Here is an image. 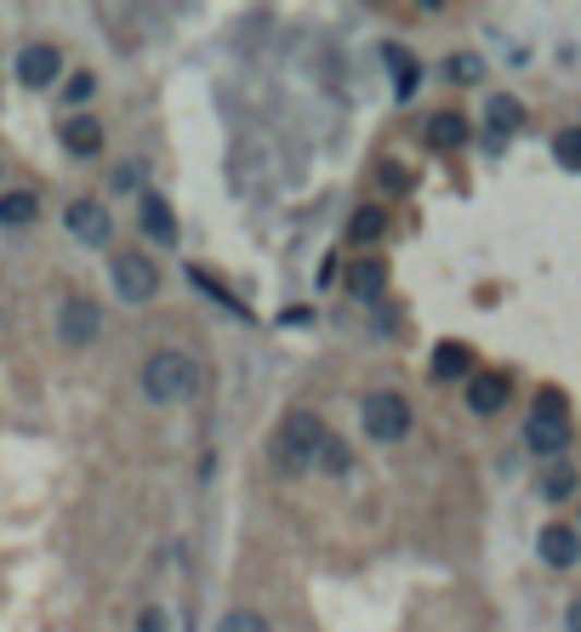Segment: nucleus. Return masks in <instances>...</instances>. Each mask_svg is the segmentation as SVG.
<instances>
[{
	"label": "nucleus",
	"mask_w": 581,
	"mask_h": 632,
	"mask_svg": "<svg viewBox=\"0 0 581 632\" xmlns=\"http://www.w3.org/2000/svg\"><path fill=\"white\" fill-rule=\"evenodd\" d=\"M325 445H331V434H325V422L314 411H286L280 439H274V462H280L286 473H302V467H314L325 457Z\"/></svg>",
	"instance_id": "f257e3e1"
},
{
	"label": "nucleus",
	"mask_w": 581,
	"mask_h": 632,
	"mask_svg": "<svg viewBox=\"0 0 581 632\" xmlns=\"http://www.w3.org/2000/svg\"><path fill=\"white\" fill-rule=\"evenodd\" d=\"M199 388V365H194V353L183 348H160V353H148V365H143V393L155 399V404H177V399H189Z\"/></svg>",
	"instance_id": "f03ea898"
},
{
	"label": "nucleus",
	"mask_w": 581,
	"mask_h": 632,
	"mask_svg": "<svg viewBox=\"0 0 581 632\" xmlns=\"http://www.w3.org/2000/svg\"><path fill=\"white\" fill-rule=\"evenodd\" d=\"M524 445L536 450V457H553V462L565 457V445H570V411H565V393L559 388H542L536 393V411H530V422H524Z\"/></svg>",
	"instance_id": "7ed1b4c3"
},
{
	"label": "nucleus",
	"mask_w": 581,
	"mask_h": 632,
	"mask_svg": "<svg viewBox=\"0 0 581 632\" xmlns=\"http://www.w3.org/2000/svg\"><path fill=\"white\" fill-rule=\"evenodd\" d=\"M365 434L376 445H399L411 434V404L399 399V393H371L365 399Z\"/></svg>",
	"instance_id": "20e7f679"
},
{
	"label": "nucleus",
	"mask_w": 581,
	"mask_h": 632,
	"mask_svg": "<svg viewBox=\"0 0 581 632\" xmlns=\"http://www.w3.org/2000/svg\"><path fill=\"white\" fill-rule=\"evenodd\" d=\"M104 337V308H97L92 296H69L58 308V342L63 348H92Z\"/></svg>",
	"instance_id": "39448f33"
},
{
	"label": "nucleus",
	"mask_w": 581,
	"mask_h": 632,
	"mask_svg": "<svg viewBox=\"0 0 581 632\" xmlns=\"http://www.w3.org/2000/svg\"><path fill=\"white\" fill-rule=\"evenodd\" d=\"M114 291L125 296V302H148L160 291V268L143 257V251H114Z\"/></svg>",
	"instance_id": "423d86ee"
},
{
	"label": "nucleus",
	"mask_w": 581,
	"mask_h": 632,
	"mask_svg": "<svg viewBox=\"0 0 581 632\" xmlns=\"http://www.w3.org/2000/svg\"><path fill=\"white\" fill-rule=\"evenodd\" d=\"M58 74H63V58H58V46H52V40H29V46L17 52V81H23V86L46 92V86L58 81Z\"/></svg>",
	"instance_id": "0eeeda50"
},
{
	"label": "nucleus",
	"mask_w": 581,
	"mask_h": 632,
	"mask_svg": "<svg viewBox=\"0 0 581 632\" xmlns=\"http://www.w3.org/2000/svg\"><path fill=\"white\" fill-rule=\"evenodd\" d=\"M63 222H69V234L81 245H109V234H114V222H109V211L97 206V199H74Z\"/></svg>",
	"instance_id": "6e6552de"
},
{
	"label": "nucleus",
	"mask_w": 581,
	"mask_h": 632,
	"mask_svg": "<svg viewBox=\"0 0 581 632\" xmlns=\"http://www.w3.org/2000/svg\"><path fill=\"white\" fill-rule=\"evenodd\" d=\"M137 229L155 240V245H177V217L166 206V194H155V189L137 194Z\"/></svg>",
	"instance_id": "1a4fd4ad"
},
{
	"label": "nucleus",
	"mask_w": 581,
	"mask_h": 632,
	"mask_svg": "<svg viewBox=\"0 0 581 632\" xmlns=\"http://www.w3.org/2000/svg\"><path fill=\"white\" fill-rule=\"evenodd\" d=\"M508 376H501V370H473L468 376V411L473 416H496L501 411V404H508Z\"/></svg>",
	"instance_id": "9d476101"
},
{
	"label": "nucleus",
	"mask_w": 581,
	"mask_h": 632,
	"mask_svg": "<svg viewBox=\"0 0 581 632\" xmlns=\"http://www.w3.org/2000/svg\"><path fill=\"white\" fill-rule=\"evenodd\" d=\"M536 547H542V559H547L553 570H576V564H581V530H576V524H547Z\"/></svg>",
	"instance_id": "9b49d317"
},
{
	"label": "nucleus",
	"mask_w": 581,
	"mask_h": 632,
	"mask_svg": "<svg viewBox=\"0 0 581 632\" xmlns=\"http://www.w3.org/2000/svg\"><path fill=\"white\" fill-rule=\"evenodd\" d=\"M58 137H63V148H69V155H81V160H92V155H97V148H104V125H97L92 114H69Z\"/></svg>",
	"instance_id": "f8f14e48"
},
{
	"label": "nucleus",
	"mask_w": 581,
	"mask_h": 632,
	"mask_svg": "<svg viewBox=\"0 0 581 632\" xmlns=\"http://www.w3.org/2000/svg\"><path fill=\"white\" fill-rule=\"evenodd\" d=\"M434 376H439V382L473 376V348H462V342H439V348H434Z\"/></svg>",
	"instance_id": "ddd939ff"
},
{
	"label": "nucleus",
	"mask_w": 581,
	"mask_h": 632,
	"mask_svg": "<svg viewBox=\"0 0 581 632\" xmlns=\"http://www.w3.org/2000/svg\"><path fill=\"white\" fill-rule=\"evenodd\" d=\"M35 217H40V199L29 189H7V194H0V222H7V229H23V222H35Z\"/></svg>",
	"instance_id": "4468645a"
},
{
	"label": "nucleus",
	"mask_w": 581,
	"mask_h": 632,
	"mask_svg": "<svg viewBox=\"0 0 581 632\" xmlns=\"http://www.w3.org/2000/svg\"><path fill=\"white\" fill-rule=\"evenodd\" d=\"M485 120H491V132L496 137H508V132H519V125H524V104H519V97H491V104H485Z\"/></svg>",
	"instance_id": "2eb2a0df"
},
{
	"label": "nucleus",
	"mask_w": 581,
	"mask_h": 632,
	"mask_svg": "<svg viewBox=\"0 0 581 632\" xmlns=\"http://www.w3.org/2000/svg\"><path fill=\"white\" fill-rule=\"evenodd\" d=\"M427 143L434 148H462L468 143V120L462 114H434L427 120Z\"/></svg>",
	"instance_id": "dca6fc26"
},
{
	"label": "nucleus",
	"mask_w": 581,
	"mask_h": 632,
	"mask_svg": "<svg viewBox=\"0 0 581 632\" xmlns=\"http://www.w3.org/2000/svg\"><path fill=\"white\" fill-rule=\"evenodd\" d=\"M348 285H353V296H365V302H371V296H383V285H388V268L376 263V257H371V263H353Z\"/></svg>",
	"instance_id": "f3484780"
},
{
	"label": "nucleus",
	"mask_w": 581,
	"mask_h": 632,
	"mask_svg": "<svg viewBox=\"0 0 581 632\" xmlns=\"http://www.w3.org/2000/svg\"><path fill=\"white\" fill-rule=\"evenodd\" d=\"M445 74H450V86H473V81H485V58L457 52V58H445Z\"/></svg>",
	"instance_id": "a211bd4d"
},
{
	"label": "nucleus",
	"mask_w": 581,
	"mask_h": 632,
	"mask_svg": "<svg viewBox=\"0 0 581 632\" xmlns=\"http://www.w3.org/2000/svg\"><path fill=\"white\" fill-rule=\"evenodd\" d=\"M383 58H388V63H394V74H399V81H394V97H411V92H416V81H422V63H411L406 52H399V46H388Z\"/></svg>",
	"instance_id": "6ab92c4d"
},
{
	"label": "nucleus",
	"mask_w": 581,
	"mask_h": 632,
	"mask_svg": "<svg viewBox=\"0 0 581 632\" xmlns=\"http://www.w3.org/2000/svg\"><path fill=\"white\" fill-rule=\"evenodd\" d=\"M542 496H547V501L576 496V467H570V462H553V467L542 473Z\"/></svg>",
	"instance_id": "aec40b11"
},
{
	"label": "nucleus",
	"mask_w": 581,
	"mask_h": 632,
	"mask_svg": "<svg viewBox=\"0 0 581 632\" xmlns=\"http://www.w3.org/2000/svg\"><path fill=\"white\" fill-rule=\"evenodd\" d=\"M388 229V217H383V206H360V211H353V222H348V234L353 240H360V245H371L376 234H383Z\"/></svg>",
	"instance_id": "412c9836"
},
{
	"label": "nucleus",
	"mask_w": 581,
	"mask_h": 632,
	"mask_svg": "<svg viewBox=\"0 0 581 632\" xmlns=\"http://www.w3.org/2000/svg\"><path fill=\"white\" fill-rule=\"evenodd\" d=\"M553 160L565 171H581V125H565V132L553 137Z\"/></svg>",
	"instance_id": "4be33fe9"
},
{
	"label": "nucleus",
	"mask_w": 581,
	"mask_h": 632,
	"mask_svg": "<svg viewBox=\"0 0 581 632\" xmlns=\"http://www.w3.org/2000/svg\"><path fill=\"white\" fill-rule=\"evenodd\" d=\"M217 632H268V621H263L257 610H234V616H222Z\"/></svg>",
	"instance_id": "5701e85b"
},
{
	"label": "nucleus",
	"mask_w": 581,
	"mask_h": 632,
	"mask_svg": "<svg viewBox=\"0 0 581 632\" xmlns=\"http://www.w3.org/2000/svg\"><path fill=\"white\" fill-rule=\"evenodd\" d=\"M92 92H97V74H86V69H81V74H69V86H63L69 104H86Z\"/></svg>",
	"instance_id": "b1692460"
},
{
	"label": "nucleus",
	"mask_w": 581,
	"mask_h": 632,
	"mask_svg": "<svg viewBox=\"0 0 581 632\" xmlns=\"http://www.w3.org/2000/svg\"><path fill=\"white\" fill-rule=\"evenodd\" d=\"M319 467H331V473H348V450H342V439H331V445H325Z\"/></svg>",
	"instance_id": "393cba45"
},
{
	"label": "nucleus",
	"mask_w": 581,
	"mask_h": 632,
	"mask_svg": "<svg viewBox=\"0 0 581 632\" xmlns=\"http://www.w3.org/2000/svg\"><path fill=\"white\" fill-rule=\"evenodd\" d=\"M137 632H166V616L155 610V604H148V610L137 616Z\"/></svg>",
	"instance_id": "a878e982"
},
{
	"label": "nucleus",
	"mask_w": 581,
	"mask_h": 632,
	"mask_svg": "<svg viewBox=\"0 0 581 632\" xmlns=\"http://www.w3.org/2000/svg\"><path fill=\"white\" fill-rule=\"evenodd\" d=\"M565 621H570V632H581V598L570 604V616H565Z\"/></svg>",
	"instance_id": "bb28decb"
},
{
	"label": "nucleus",
	"mask_w": 581,
	"mask_h": 632,
	"mask_svg": "<svg viewBox=\"0 0 581 632\" xmlns=\"http://www.w3.org/2000/svg\"><path fill=\"white\" fill-rule=\"evenodd\" d=\"M0 171H7V166H0Z\"/></svg>",
	"instance_id": "cd10ccee"
}]
</instances>
